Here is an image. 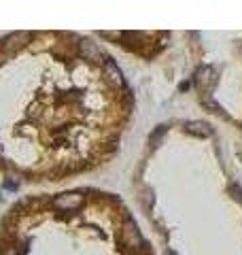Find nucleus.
<instances>
[{"label":"nucleus","mask_w":242,"mask_h":255,"mask_svg":"<svg viewBox=\"0 0 242 255\" xmlns=\"http://www.w3.org/2000/svg\"><path fill=\"white\" fill-rule=\"evenodd\" d=\"M30 41V34L28 32H15V34H11V36H6V38H2L0 41V47H2L4 51H17L19 47H23Z\"/></svg>","instance_id":"7ed1b4c3"},{"label":"nucleus","mask_w":242,"mask_h":255,"mask_svg":"<svg viewBox=\"0 0 242 255\" xmlns=\"http://www.w3.org/2000/svg\"><path fill=\"white\" fill-rule=\"evenodd\" d=\"M230 191L234 194V198H236L238 202H242V189H240L238 185H232V187H230Z\"/></svg>","instance_id":"9d476101"},{"label":"nucleus","mask_w":242,"mask_h":255,"mask_svg":"<svg viewBox=\"0 0 242 255\" xmlns=\"http://www.w3.org/2000/svg\"><path fill=\"white\" fill-rule=\"evenodd\" d=\"M79 55L87 62H102L104 60L100 47L96 43H92V41H81L79 43Z\"/></svg>","instance_id":"f03ea898"},{"label":"nucleus","mask_w":242,"mask_h":255,"mask_svg":"<svg viewBox=\"0 0 242 255\" xmlns=\"http://www.w3.org/2000/svg\"><path fill=\"white\" fill-rule=\"evenodd\" d=\"M0 253H2V255H19V251H17V247H15V245L2 247V249H0Z\"/></svg>","instance_id":"1a4fd4ad"},{"label":"nucleus","mask_w":242,"mask_h":255,"mask_svg":"<svg viewBox=\"0 0 242 255\" xmlns=\"http://www.w3.org/2000/svg\"><path fill=\"white\" fill-rule=\"evenodd\" d=\"M185 132L191 134V136H198V138H208L213 134V128L206 122L196 119V122H185Z\"/></svg>","instance_id":"39448f33"},{"label":"nucleus","mask_w":242,"mask_h":255,"mask_svg":"<svg viewBox=\"0 0 242 255\" xmlns=\"http://www.w3.org/2000/svg\"><path fill=\"white\" fill-rule=\"evenodd\" d=\"M166 255H176V253H174V251H168V253H166Z\"/></svg>","instance_id":"9b49d317"},{"label":"nucleus","mask_w":242,"mask_h":255,"mask_svg":"<svg viewBox=\"0 0 242 255\" xmlns=\"http://www.w3.org/2000/svg\"><path fill=\"white\" fill-rule=\"evenodd\" d=\"M215 75H217V73H215L213 66H200V68L196 70V83H198V87L206 90L208 85H213Z\"/></svg>","instance_id":"423d86ee"},{"label":"nucleus","mask_w":242,"mask_h":255,"mask_svg":"<svg viewBox=\"0 0 242 255\" xmlns=\"http://www.w3.org/2000/svg\"><path fill=\"white\" fill-rule=\"evenodd\" d=\"M85 198L77 194V191H66V194H60L58 198L53 200L55 204V209H60V211H77L81 204H83Z\"/></svg>","instance_id":"f257e3e1"},{"label":"nucleus","mask_w":242,"mask_h":255,"mask_svg":"<svg viewBox=\"0 0 242 255\" xmlns=\"http://www.w3.org/2000/svg\"><path fill=\"white\" fill-rule=\"evenodd\" d=\"M125 241H127V247H134V249H140L142 247V236L132 219L127 221V226H125Z\"/></svg>","instance_id":"0eeeda50"},{"label":"nucleus","mask_w":242,"mask_h":255,"mask_svg":"<svg viewBox=\"0 0 242 255\" xmlns=\"http://www.w3.org/2000/svg\"><path fill=\"white\" fill-rule=\"evenodd\" d=\"M166 132H168V128H166L164 124H161V126H157L155 130H153V132L149 134V145H151V149H157V147L161 145V140H164Z\"/></svg>","instance_id":"6e6552de"},{"label":"nucleus","mask_w":242,"mask_h":255,"mask_svg":"<svg viewBox=\"0 0 242 255\" xmlns=\"http://www.w3.org/2000/svg\"><path fill=\"white\" fill-rule=\"evenodd\" d=\"M104 73H107V79H109V83L113 87H117V90H123L125 87V79L123 75H121V70L117 68V64L115 62H104Z\"/></svg>","instance_id":"20e7f679"}]
</instances>
